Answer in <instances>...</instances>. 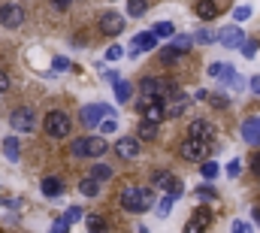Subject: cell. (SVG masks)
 <instances>
[{"label": "cell", "instance_id": "47", "mask_svg": "<svg viewBox=\"0 0 260 233\" xmlns=\"http://www.w3.org/2000/svg\"><path fill=\"white\" fill-rule=\"evenodd\" d=\"M251 170L260 176V152H257V155H251Z\"/></svg>", "mask_w": 260, "mask_h": 233}, {"label": "cell", "instance_id": "37", "mask_svg": "<svg viewBox=\"0 0 260 233\" xmlns=\"http://www.w3.org/2000/svg\"><path fill=\"white\" fill-rule=\"evenodd\" d=\"M197 197H200V200H212V197H215V188H212V185H200Z\"/></svg>", "mask_w": 260, "mask_h": 233}, {"label": "cell", "instance_id": "17", "mask_svg": "<svg viewBox=\"0 0 260 233\" xmlns=\"http://www.w3.org/2000/svg\"><path fill=\"white\" fill-rule=\"evenodd\" d=\"M40 191H43L46 197H61L64 182H61V179H55V176H46V179H43V185H40Z\"/></svg>", "mask_w": 260, "mask_h": 233}, {"label": "cell", "instance_id": "34", "mask_svg": "<svg viewBox=\"0 0 260 233\" xmlns=\"http://www.w3.org/2000/svg\"><path fill=\"white\" fill-rule=\"evenodd\" d=\"M209 103H212V106H215V109H224V106H227V103H230V100H227V97H224V94H209Z\"/></svg>", "mask_w": 260, "mask_h": 233}, {"label": "cell", "instance_id": "49", "mask_svg": "<svg viewBox=\"0 0 260 233\" xmlns=\"http://www.w3.org/2000/svg\"><path fill=\"white\" fill-rule=\"evenodd\" d=\"M233 230H239V233H245V230H251V227H248V224H245V221H236V224H233Z\"/></svg>", "mask_w": 260, "mask_h": 233}, {"label": "cell", "instance_id": "48", "mask_svg": "<svg viewBox=\"0 0 260 233\" xmlns=\"http://www.w3.org/2000/svg\"><path fill=\"white\" fill-rule=\"evenodd\" d=\"M103 76H106L109 82H118V73H115V70H103Z\"/></svg>", "mask_w": 260, "mask_h": 233}, {"label": "cell", "instance_id": "45", "mask_svg": "<svg viewBox=\"0 0 260 233\" xmlns=\"http://www.w3.org/2000/svg\"><path fill=\"white\" fill-rule=\"evenodd\" d=\"M52 67H55V70H70L73 64H70L67 58H55V64H52Z\"/></svg>", "mask_w": 260, "mask_h": 233}, {"label": "cell", "instance_id": "21", "mask_svg": "<svg viewBox=\"0 0 260 233\" xmlns=\"http://www.w3.org/2000/svg\"><path fill=\"white\" fill-rule=\"evenodd\" d=\"M136 136H139V139H154V136H157V121H151V118H145V121L139 124V130H136Z\"/></svg>", "mask_w": 260, "mask_h": 233}, {"label": "cell", "instance_id": "5", "mask_svg": "<svg viewBox=\"0 0 260 233\" xmlns=\"http://www.w3.org/2000/svg\"><path fill=\"white\" fill-rule=\"evenodd\" d=\"M9 124H12L18 133H34V130H37V115H34L30 106H18V109H12Z\"/></svg>", "mask_w": 260, "mask_h": 233}, {"label": "cell", "instance_id": "11", "mask_svg": "<svg viewBox=\"0 0 260 233\" xmlns=\"http://www.w3.org/2000/svg\"><path fill=\"white\" fill-rule=\"evenodd\" d=\"M115 155H118L121 161L136 158V155H139V136H121V139L115 142Z\"/></svg>", "mask_w": 260, "mask_h": 233}, {"label": "cell", "instance_id": "18", "mask_svg": "<svg viewBox=\"0 0 260 233\" xmlns=\"http://www.w3.org/2000/svg\"><path fill=\"white\" fill-rule=\"evenodd\" d=\"M79 191H82L85 197H97V194H100V179H97V176L82 179V182H79Z\"/></svg>", "mask_w": 260, "mask_h": 233}, {"label": "cell", "instance_id": "33", "mask_svg": "<svg viewBox=\"0 0 260 233\" xmlns=\"http://www.w3.org/2000/svg\"><path fill=\"white\" fill-rule=\"evenodd\" d=\"M154 34H157V37H173V21H160V24L154 27Z\"/></svg>", "mask_w": 260, "mask_h": 233}, {"label": "cell", "instance_id": "44", "mask_svg": "<svg viewBox=\"0 0 260 233\" xmlns=\"http://www.w3.org/2000/svg\"><path fill=\"white\" fill-rule=\"evenodd\" d=\"M67 227H70V221H67V218H58V221H55V224H52V230H55V233L67 230Z\"/></svg>", "mask_w": 260, "mask_h": 233}, {"label": "cell", "instance_id": "12", "mask_svg": "<svg viewBox=\"0 0 260 233\" xmlns=\"http://www.w3.org/2000/svg\"><path fill=\"white\" fill-rule=\"evenodd\" d=\"M100 31H103L106 37H118V34L124 31V18H121L118 12H106V15L100 18Z\"/></svg>", "mask_w": 260, "mask_h": 233}, {"label": "cell", "instance_id": "28", "mask_svg": "<svg viewBox=\"0 0 260 233\" xmlns=\"http://www.w3.org/2000/svg\"><path fill=\"white\" fill-rule=\"evenodd\" d=\"M164 191H167V194H170V197H176V200H179V197H182V191H185V188H182V182H179V179H176V176H173V179H170V182H167V188H164Z\"/></svg>", "mask_w": 260, "mask_h": 233}, {"label": "cell", "instance_id": "26", "mask_svg": "<svg viewBox=\"0 0 260 233\" xmlns=\"http://www.w3.org/2000/svg\"><path fill=\"white\" fill-rule=\"evenodd\" d=\"M91 176H97L100 182H109V179H112V167H106V164H94V167H91Z\"/></svg>", "mask_w": 260, "mask_h": 233}, {"label": "cell", "instance_id": "15", "mask_svg": "<svg viewBox=\"0 0 260 233\" xmlns=\"http://www.w3.org/2000/svg\"><path fill=\"white\" fill-rule=\"evenodd\" d=\"M188 136L206 139V142L212 145V139H215V127H212L209 121H191V127H188Z\"/></svg>", "mask_w": 260, "mask_h": 233}, {"label": "cell", "instance_id": "3", "mask_svg": "<svg viewBox=\"0 0 260 233\" xmlns=\"http://www.w3.org/2000/svg\"><path fill=\"white\" fill-rule=\"evenodd\" d=\"M43 127H46V133H49L52 139H64V136H70V130H73V121H70L61 109H52V112L46 115V121H43Z\"/></svg>", "mask_w": 260, "mask_h": 233}, {"label": "cell", "instance_id": "2", "mask_svg": "<svg viewBox=\"0 0 260 233\" xmlns=\"http://www.w3.org/2000/svg\"><path fill=\"white\" fill-rule=\"evenodd\" d=\"M73 155L76 158H100V155H106V139L103 136H79L73 142Z\"/></svg>", "mask_w": 260, "mask_h": 233}, {"label": "cell", "instance_id": "40", "mask_svg": "<svg viewBox=\"0 0 260 233\" xmlns=\"http://www.w3.org/2000/svg\"><path fill=\"white\" fill-rule=\"evenodd\" d=\"M115 127H118V124H115V118H106V121H100V130H103V136H106V133H115Z\"/></svg>", "mask_w": 260, "mask_h": 233}, {"label": "cell", "instance_id": "36", "mask_svg": "<svg viewBox=\"0 0 260 233\" xmlns=\"http://www.w3.org/2000/svg\"><path fill=\"white\" fill-rule=\"evenodd\" d=\"M224 70H227V64H218V61H215V64H209V76H212V79H221V73H224Z\"/></svg>", "mask_w": 260, "mask_h": 233}, {"label": "cell", "instance_id": "14", "mask_svg": "<svg viewBox=\"0 0 260 233\" xmlns=\"http://www.w3.org/2000/svg\"><path fill=\"white\" fill-rule=\"evenodd\" d=\"M157 40H160V37H157L154 31H148V34H139V37L130 43V46H133V49H130V55H139V52H148V49H154V46H157Z\"/></svg>", "mask_w": 260, "mask_h": 233}, {"label": "cell", "instance_id": "30", "mask_svg": "<svg viewBox=\"0 0 260 233\" xmlns=\"http://www.w3.org/2000/svg\"><path fill=\"white\" fill-rule=\"evenodd\" d=\"M194 40H197V43H203V46H206V43H215L218 37H215L212 31H203V27H200V31L194 34Z\"/></svg>", "mask_w": 260, "mask_h": 233}, {"label": "cell", "instance_id": "9", "mask_svg": "<svg viewBox=\"0 0 260 233\" xmlns=\"http://www.w3.org/2000/svg\"><path fill=\"white\" fill-rule=\"evenodd\" d=\"M0 24L3 27H21L24 24V9L21 6H15V3H6V6H0Z\"/></svg>", "mask_w": 260, "mask_h": 233}, {"label": "cell", "instance_id": "32", "mask_svg": "<svg viewBox=\"0 0 260 233\" xmlns=\"http://www.w3.org/2000/svg\"><path fill=\"white\" fill-rule=\"evenodd\" d=\"M242 55L251 61L254 55H257V43H254V40H245V43H242Z\"/></svg>", "mask_w": 260, "mask_h": 233}, {"label": "cell", "instance_id": "43", "mask_svg": "<svg viewBox=\"0 0 260 233\" xmlns=\"http://www.w3.org/2000/svg\"><path fill=\"white\" fill-rule=\"evenodd\" d=\"M242 173V161H230V167H227V176H239Z\"/></svg>", "mask_w": 260, "mask_h": 233}, {"label": "cell", "instance_id": "29", "mask_svg": "<svg viewBox=\"0 0 260 233\" xmlns=\"http://www.w3.org/2000/svg\"><path fill=\"white\" fill-rule=\"evenodd\" d=\"M170 179H173V176L167 173V170H157V173H151V182H154V188H160V191L167 188V182H170Z\"/></svg>", "mask_w": 260, "mask_h": 233}, {"label": "cell", "instance_id": "39", "mask_svg": "<svg viewBox=\"0 0 260 233\" xmlns=\"http://www.w3.org/2000/svg\"><path fill=\"white\" fill-rule=\"evenodd\" d=\"M121 58H124V49H121V46H112V49L106 52V61H121Z\"/></svg>", "mask_w": 260, "mask_h": 233}, {"label": "cell", "instance_id": "6", "mask_svg": "<svg viewBox=\"0 0 260 233\" xmlns=\"http://www.w3.org/2000/svg\"><path fill=\"white\" fill-rule=\"evenodd\" d=\"M206 152H209V142H206V139L188 136L185 142H179V155H182L185 161H203V158H206Z\"/></svg>", "mask_w": 260, "mask_h": 233}, {"label": "cell", "instance_id": "35", "mask_svg": "<svg viewBox=\"0 0 260 233\" xmlns=\"http://www.w3.org/2000/svg\"><path fill=\"white\" fill-rule=\"evenodd\" d=\"M203 176H206V179H215V176H218V164H215V161H206V164H203Z\"/></svg>", "mask_w": 260, "mask_h": 233}, {"label": "cell", "instance_id": "8", "mask_svg": "<svg viewBox=\"0 0 260 233\" xmlns=\"http://www.w3.org/2000/svg\"><path fill=\"white\" fill-rule=\"evenodd\" d=\"M170 85H173V82H167V79L145 76V79L139 82V91H142V94H151V97H170Z\"/></svg>", "mask_w": 260, "mask_h": 233}, {"label": "cell", "instance_id": "22", "mask_svg": "<svg viewBox=\"0 0 260 233\" xmlns=\"http://www.w3.org/2000/svg\"><path fill=\"white\" fill-rule=\"evenodd\" d=\"M170 46H173V49H179V52L185 55V52H191V46H194V37H188V34H179V37H173V40H170Z\"/></svg>", "mask_w": 260, "mask_h": 233}, {"label": "cell", "instance_id": "19", "mask_svg": "<svg viewBox=\"0 0 260 233\" xmlns=\"http://www.w3.org/2000/svg\"><path fill=\"white\" fill-rule=\"evenodd\" d=\"M197 15H200L203 21H212V18L218 15V6H215L212 0H200V3H197Z\"/></svg>", "mask_w": 260, "mask_h": 233}, {"label": "cell", "instance_id": "42", "mask_svg": "<svg viewBox=\"0 0 260 233\" xmlns=\"http://www.w3.org/2000/svg\"><path fill=\"white\" fill-rule=\"evenodd\" d=\"M248 15H251V6H239V9L233 12V18H236V21H245Z\"/></svg>", "mask_w": 260, "mask_h": 233}, {"label": "cell", "instance_id": "1", "mask_svg": "<svg viewBox=\"0 0 260 233\" xmlns=\"http://www.w3.org/2000/svg\"><path fill=\"white\" fill-rule=\"evenodd\" d=\"M121 206L127 209V212H148L151 206H154V191L151 188H136V185H127V188H121Z\"/></svg>", "mask_w": 260, "mask_h": 233}, {"label": "cell", "instance_id": "24", "mask_svg": "<svg viewBox=\"0 0 260 233\" xmlns=\"http://www.w3.org/2000/svg\"><path fill=\"white\" fill-rule=\"evenodd\" d=\"M3 155H6L9 161H18V139H15V136H6V139H3Z\"/></svg>", "mask_w": 260, "mask_h": 233}, {"label": "cell", "instance_id": "20", "mask_svg": "<svg viewBox=\"0 0 260 233\" xmlns=\"http://www.w3.org/2000/svg\"><path fill=\"white\" fill-rule=\"evenodd\" d=\"M130 97H133V85L124 82V79H118L115 82V100L118 103H130Z\"/></svg>", "mask_w": 260, "mask_h": 233}, {"label": "cell", "instance_id": "46", "mask_svg": "<svg viewBox=\"0 0 260 233\" xmlns=\"http://www.w3.org/2000/svg\"><path fill=\"white\" fill-rule=\"evenodd\" d=\"M3 91H9V76L0 70V94H3Z\"/></svg>", "mask_w": 260, "mask_h": 233}, {"label": "cell", "instance_id": "10", "mask_svg": "<svg viewBox=\"0 0 260 233\" xmlns=\"http://www.w3.org/2000/svg\"><path fill=\"white\" fill-rule=\"evenodd\" d=\"M218 43H221V46H227V49H242L245 34H242L236 24H230V27H224V31L218 34Z\"/></svg>", "mask_w": 260, "mask_h": 233}, {"label": "cell", "instance_id": "27", "mask_svg": "<svg viewBox=\"0 0 260 233\" xmlns=\"http://www.w3.org/2000/svg\"><path fill=\"white\" fill-rule=\"evenodd\" d=\"M179 55H182L179 49L167 46V49H160V64H167V67H170V64H176V58H179Z\"/></svg>", "mask_w": 260, "mask_h": 233}, {"label": "cell", "instance_id": "38", "mask_svg": "<svg viewBox=\"0 0 260 233\" xmlns=\"http://www.w3.org/2000/svg\"><path fill=\"white\" fill-rule=\"evenodd\" d=\"M88 227H91V230H103V227H106V221H103L100 215H88Z\"/></svg>", "mask_w": 260, "mask_h": 233}, {"label": "cell", "instance_id": "4", "mask_svg": "<svg viewBox=\"0 0 260 233\" xmlns=\"http://www.w3.org/2000/svg\"><path fill=\"white\" fill-rule=\"evenodd\" d=\"M164 97H151V94H142L139 100H136V109L142 112V118H151V121H160V118L167 115L170 109L160 103Z\"/></svg>", "mask_w": 260, "mask_h": 233}, {"label": "cell", "instance_id": "51", "mask_svg": "<svg viewBox=\"0 0 260 233\" xmlns=\"http://www.w3.org/2000/svg\"><path fill=\"white\" fill-rule=\"evenodd\" d=\"M52 3H55V6H58V9H67V6H70V3H73V0H52Z\"/></svg>", "mask_w": 260, "mask_h": 233}, {"label": "cell", "instance_id": "13", "mask_svg": "<svg viewBox=\"0 0 260 233\" xmlns=\"http://www.w3.org/2000/svg\"><path fill=\"white\" fill-rule=\"evenodd\" d=\"M242 139L248 145H260V115H251L242 121Z\"/></svg>", "mask_w": 260, "mask_h": 233}, {"label": "cell", "instance_id": "31", "mask_svg": "<svg viewBox=\"0 0 260 233\" xmlns=\"http://www.w3.org/2000/svg\"><path fill=\"white\" fill-rule=\"evenodd\" d=\"M173 200H176V197H170V194H167V197L160 200V206H157V212H160V218H167V215H170V209H173Z\"/></svg>", "mask_w": 260, "mask_h": 233}, {"label": "cell", "instance_id": "7", "mask_svg": "<svg viewBox=\"0 0 260 233\" xmlns=\"http://www.w3.org/2000/svg\"><path fill=\"white\" fill-rule=\"evenodd\" d=\"M79 118H82V124L97 127L103 118H115V109H112V106H82Z\"/></svg>", "mask_w": 260, "mask_h": 233}, {"label": "cell", "instance_id": "50", "mask_svg": "<svg viewBox=\"0 0 260 233\" xmlns=\"http://www.w3.org/2000/svg\"><path fill=\"white\" fill-rule=\"evenodd\" d=\"M251 91H254V94H260V76H254V79H251Z\"/></svg>", "mask_w": 260, "mask_h": 233}, {"label": "cell", "instance_id": "23", "mask_svg": "<svg viewBox=\"0 0 260 233\" xmlns=\"http://www.w3.org/2000/svg\"><path fill=\"white\" fill-rule=\"evenodd\" d=\"M221 82H224V85H230L233 91H236V88H242V79L236 76V67H230V64H227V70L221 73Z\"/></svg>", "mask_w": 260, "mask_h": 233}, {"label": "cell", "instance_id": "25", "mask_svg": "<svg viewBox=\"0 0 260 233\" xmlns=\"http://www.w3.org/2000/svg\"><path fill=\"white\" fill-rule=\"evenodd\" d=\"M145 9H148V3H145V0H127V12L133 15V18L145 15Z\"/></svg>", "mask_w": 260, "mask_h": 233}, {"label": "cell", "instance_id": "41", "mask_svg": "<svg viewBox=\"0 0 260 233\" xmlns=\"http://www.w3.org/2000/svg\"><path fill=\"white\" fill-rule=\"evenodd\" d=\"M82 215H85V212H82V209H79V206H73V209H67V221H70V224H73V221H79V218H82Z\"/></svg>", "mask_w": 260, "mask_h": 233}, {"label": "cell", "instance_id": "16", "mask_svg": "<svg viewBox=\"0 0 260 233\" xmlns=\"http://www.w3.org/2000/svg\"><path fill=\"white\" fill-rule=\"evenodd\" d=\"M209 224H212V212L209 209H197L194 218L188 221V230L197 233V230H203V227H209Z\"/></svg>", "mask_w": 260, "mask_h": 233}]
</instances>
